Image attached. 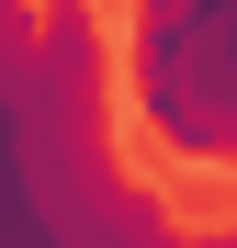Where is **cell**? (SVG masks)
<instances>
[{"label": "cell", "mask_w": 237, "mask_h": 248, "mask_svg": "<svg viewBox=\"0 0 237 248\" xmlns=\"http://www.w3.org/2000/svg\"><path fill=\"white\" fill-rule=\"evenodd\" d=\"M158 215L102 147V12L0 0V248H147Z\"/></svg>", "instance_id": "obj_1"}, {"label": "cell", "mask_w": 237, "mask_h": 248, "mask_svg": "<svg viewBox=\"0 0 237 248\" xmlns=\"http://www.w3.org/2000/svg\"><path fill=\"white\" fill-rule=\"evenodd\" d=\"M147 248H237V237H170V226H158V237H147Z\"/></svg>", "instance_id": "obj_2"}]
</instances>
